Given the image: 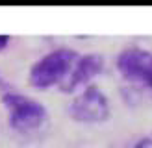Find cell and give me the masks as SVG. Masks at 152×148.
Listing matches in <instances>:
<instances>
[{"label":"cell","mask_w":152,"mask_h":148,"mask_svg":"<svg viewBox=\"0 0 152 148\" xmlns=\"http://www.w3.org/2000/svg\"><path fill=\"white\" fill-rule=\"evenodd\" d=\"M67 113L72 120L82 124H102L111 115V104L108 94L93 83L72 96L67 106Z\"/></svg>","instance_id":"cell-3"},{"label":"cell","mask_w":152,"mask_h":148,"mask_svg":"<svg viewBox=\"0 0 152 148\" xmlns=\"http://www.w3.org/2000/svg\"><path fill=\"white\" fill-rule=\"evenodd\" d=\"M0 87H6V80L2 76V72H0Z\"/></svg>","instance_id":"cell-8"},{"label":"cell","mask_w":152,"mask_h":148,"mask_svg":"<svg viewBox=\"0 0 152 148\" xmlns=\"http://www.w3.org/2000/svg\"><path fill=\"white\" fill-rule=\"evenodd\" d=\"M148 89H150V91H152V80H150V83H148Z\"/></svg>","instance_id":"cell-9"},{"label":"cell","mask_w":152,"mask_h":148,"mask_svg":"<svg viewBox=\"0 0 152 148\" xmlns=\"http://www.w3.org/2000/svg\"><path fill=\"white\" fill-rule=\"evenodd\" d=\"M115 67L128 83L148 87L152 80V52L141 46H126L117 54Z\"/></svg>","instance_id":"cell-4"},{"label":"cell","mask_w":152,"mask_h":148,"mask_svg":"<svg viewBox=\"0 0 152 148\" xmlns=\"http://www.w3.org/2000/svg\"><path fill=\"white\" fill-rule=\"evenodd\" d=\"M78 57V52L67 46L52 48L39 59H35L28 70V83L37 91H48L58 87L67 78L72 63Z\"/></svg>","instance_id":"cell-1"},{"label":"cell","mask_w":152,"mask_h":148,"mask_svg":"<svg viewBox=\"0 0 152 148\" xmlns=\"http://www.w3.org/2000/svg\"><path fill=\"white\" fill-rule=\"evenodd\" d=\"M2 106L6 109L7 126L17 133H32L48 118V109L45 104L19 91H4Z\"/></svg>","instance_id":"cell-2"},{"label":"cell","mask_w":152,"mask_h":148,"mask_svg":"<svg viewBox=\"0 0 152 148\" xmlns=\"http://www.w3.org/2000/svg\"><path fill=\"white\" fill-rule=\"evenodd\" d=\"M104 67H106V61H104V56L100 54H95V52L82 54V56L78 54L69 74H67V78L59 85V91L67 94H72V93L76 94L83 87L93 85L95 78H98L104 72Z\"/></svg>","instance_id":"cell-5"},{"label":"cell","mask_w":152,"mask_h":148,"mask_svg":"<svg viewBox=\"0 0 152 148\" xmlns=\"http://www.w3.org/2000/svg\"><path fill=\"white\" fill-rule=\"evenodd\" d=\"M132 148H152V135L150 137H141L139 141H135Z\"/></svg>","instance_id":"cell-6"},{"label":"cell","mask_w":152,"mask_h":148,"mask_svg":"<svg viewBox=\"0 0 152 148\" xmlns=\"http://www.w3.org/2000/svg\"><path fill=\"white\" fill-rule=\"evenodd\" d=\"M10 43H11V37L10 35H0V54H2V52L7 48V46H10Z\"/></svg>","instance_id":"cell-7"}]
</instances>
